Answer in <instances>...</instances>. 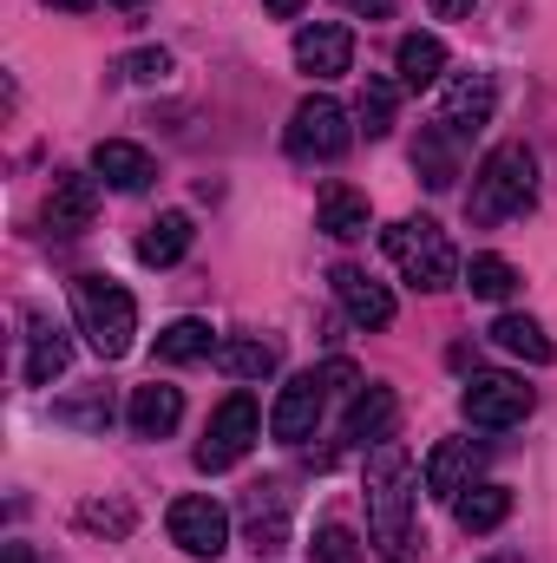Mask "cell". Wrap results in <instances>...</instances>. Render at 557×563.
I'll return each instance as SVG.
<instances>
[{"mask_svg":"<svg viewBox=\"0 0 557 563\" xmlns=\"http://www.w3.org/2000/svg\"><path fill=\"white\" fill-rule=\"evenodd\" d=\"M466 288H472L479 301H512V295H518V269H512L505 256H472Z\"/></svg>","mask_w":557,"mask_h":563,"instance_id":"obj_29","label":"cell"},{"mask_svg":"<svg viewBox=\"0 0 557 563\" xmlns=\"http://www.w3.org/2000/svg\"><path fill=\"white\" fill-rule=\"evenodd\" d=\"M315 230H328L335 243L368 236V197H361V190H348V184H328V190H321V203H315Z\"/></svg>","mask_w":557,"mask_h":563,"instance_id":"obj_21","label":"cell"},{"mask_svg":"<svg viewBox=\"0 0 557 563\" xmlns=\"http://www.w3.org/2000/svg\"><path fill=\"white\" fill-rule=\"evenodd\" d=\"M394 413H401V400H394V387H361L354 394V407H348V439L354 445H381L387 432H394Z\"/></svg>","mask_w":557,"mask_h":563,"instance_id":"obj_22","label":"cell"},{"mask_svg":"<svg viewBox=\"0 0 557 563\" xmlns=\"http://www.w3.org/2000/svg\"><path fill=\"white\" fill-rule=\"evenodd\" d=\"M394 73H401L407 92L439 86V73H446V40H439V33H407V40L394 46Z\"/></svg>","mask_w":557,"mask_h":563,"instance_id":"obj_20","label":"cell"},{"mask_svg":"<svg viewBox=\"0 0 557 563\" xmlns=\"http://www.w3.org/2000/svg\"><path fill=\"white\" fill-rule=\"evenodd\" d=\"M243 531H250L256 558L288 551V492H282L276 478H270V485H250V498H243Z\"/></svg>","mask_w":557,"mask_h":563,"instance_id":"obj_14","label":"cell"},{"mask_svg":"<svg viewBox=\"0 0 557 563\" xmlns=\"http://www.w3.org/2000/svg\"><path fill=\"white\" fill-rule=\"evenodd\" d=\"M288 157L295 164H335L348 144H354V125H348V106L341 99H328V92H308L295 112H288Z\"/></svg>","mask_w":557,"mask_h":563,"instance_id":"obj_5","label":"cell"},{"mask_svg":"<svg viewBox=\"0 0 557 563\" xmlns=\"http://www.w3.org/2000/svg\"><path fill=\"white\" fill-rule=\"evenodd\" d=\"M472 472H479V445L472 439H439L433 452H426V472H419V485H426V498H459L466 485H472Z\"/></svg>","mask_w":557,"mask_h":563,"instance_id":"obj_16","label":"cell"},{"mask_svg":"<svg viewBox=\"0 0 557 563\" xmlns=\"http://www.w3.org/2000/svg\"><path fill=\"white\" fill-rule=\"evenodd\" d=\"M112 7H125V13H139V7H151V0H112Z\"/></svg>","mask_w":557,"mask_h":563,"instance_id":"obj_41","label":"cell"},{"mask_svg":"<svg viewBox=\"0 0 557 563\" xmlns=\"http://www.w3.org/2000/svg\"><path fill=\"white\" fill-rule=\"evenodd\" d=\"M452 132L446 125H433V132H419L414 144V170L426 177V190H452V177H459V151H452Z\"/></svg>","mask_w":557,"mask_h":563,"instance_id":"obj_26","label":"cell"},{"mask_svg":"<svg viewBox=\"0 0 557 563\" xmlns=\"http://www.w3.org/2000/svg\"><path fill=\"white\" fill-rule=\"evenodd\" d=\"M485 563H525V558H518V551H492Z\"/></svg>","mask_w":557,"mask_h":563,"instance_id":"obj_40","label":"cell"},{"mask_svg":"<svg viewBox=\"0 0 557 563\" xmlns=\"http://www.w3.org/2000/svg\"><path fill=\"white\" fill-rule=\"evenodd\" d=\"M184 420V394L177 387H164V380H151V387H132V407H125V426L139 432V439H171Z\"/></svg>","mask_w":557,"mask_h":563,"instance_id":"obj_18","label":"cell"},{"mask_svg":"<svg viewBox=\"0 0 557 563\" xmlns=\"http://www.w3.org/2000/svg\"><path fill=\"white\" fill-rule=\"evenodd\" d=\"M73 321L99 361H125L139 334V301L112 276H73Z\"/></svg>","mask_w":557,"mask_h":563,"instance_id":"obj_3","label":"cell"},{"mask_svg":"<svg viewBox=\"0 0 557 563\" xmlns=\"http://www.w3.org/2000/svg\"><path fill=\"white\" fill-rule=\"evenodd\" d=\"M492 341L505 347V354H518V361H532V367H545V361H557V347H551V334L532 321V314H499L492 321Z\"/></svg>","mask_w":557,"mask_h":563,"instance_id":"obj_25","label":"cell"},{"mask_svg":"<svg viewBox=\"0 0 557 563\" xmlns=\"http://www.w3.org/2000/svg\"><path fill=\"white\" fill-rule=\"evenodd\" d=\"M512 518V492L505 485H466L459 498H452V525L466 531V538H485V531H499Z\"/></svg>","mask_w":557,"mask_h":563,"instance_id":"obj_19","label":"cell"},{"mask_svg":"<svg viewBox=\"0 0 557 563\" xmlns=\"http://www.w3.org/2000/svg\"><path fill=\"white\" fill-rule=\"evenodd\" d=\"M223 341L210 334V321H197V314H184V321H171V328H157V361H171V367H190V361H210Z\"/></svg>","mask_w":557,"mask_h":563,"instance_id":"obj_24","label":"cell"},{"mask_svg":"<svg viewBox=\"0 0 557 563\" xmlns=\"http://www.w3.org/2000/svg\"><path fill=\"white\" fill-rule=\"evenodd\" d=\"M532 407H538V394H532L518 374H472L466 394H459V413H466V426H479V432L525 426L532 420Z\"/></svg>","mask_w":557,"mask_h":563,"instance_id":"obj_6","label":"cell"},{"mask_svg":"<svg viewBox=\"0 0 557 563\" xmlns=\"http://www.w3.org/2000/svg\"><path fill=\"white\" fill-rule=\"evenodd\" d=\"M321 380H328V394H335V387H341V394H348V387H361V374H354L348 361H328V367H321Z\"/></svg>","mask_w":557,"mask_h":563,"instance_id":"obj_34","label":"cell"},{"mask_svg":"<svg viewBox=\"0 0 557 563\" xmlns=\"http://www.w3.org/2000/svg\"><path fill=\"white\" fill-rule=\"evenodd\" d=\"M472 13V0H433V20H466Z\"/></svg>","mask_w":557,"mask_h":563,"instance_id":"obj_36","label":"cell"},{"mask_svg":"<svg viewBox=\"0 0 557 563\" xmlns=\"http://www.w3.org/2000/svg\"><path fill=\"white\" fill-rule=\"evenodd\" d=\"M348 13H361V20H387L394 13V0H341Z\"/></svg>","mask_w":557,"mask_h":563,"instance_id":"obj_35","label":"cell"},{"mask_svg":"<svg viewBox=\"0 0 557 563\" xmlns=\"http://www.w3.org/2000/svg\"><path fill=\"white\" fill-rule=\"evenodd\" d=\"M308 563H361V544L348 525H321L315 544H308Z\"/></svg>","mask_w":557,"mask_h":563,"instance_id":"obj_31","label":"cell"},{"mask_svg":"<svg viewBox=\"0 0 557 563\" xmlns=\"http://www.w3.org/2000/svg\"><path fill=\"white\" fill-rule=\"evenodd\" d=\"M210 361H217L230 380H263V374H276V347H270V341H256V334H237V341H223Z\"/></svg>","mask_w":557,"mask_h":563,"instance_id":"obj_27","label":"cell"},{"mask_svg":"<svg viewBox=\"0 0 557 563\" xmlns=\"http://www.w3.org/2000/svg\"><path fill=\"white\" fill-rule=\"evenodd\" d=\"M92 177L99 184H112V190H125V197H139L144 184L157 177V164H151V151L132 139H106L92 144Z\"/></svg>","mask_w":557,"mask_h":563,"instance_id":"obj_17","label":"cell"},{"mask_svg":"<svg viewBox=\"0 0 557 563\" xmlns=\"http://www.w3.org/2000/svg\"><path fill=\"white\" fill-rule=\"evenodd\" d=\"M92 217H99V177L59 170V177H53V197H46V210H40L46 236H86Z\"/></svg>","mask_w":557,"mask_h":563,"instance_id":"obj_9","label":"cell"},{"mask_svg":"<svg viewBox=\"0 0 557 563\" xmlns=\"http://www.w3.org/2000/svg\"><path fill=\"white\" fill-rule=\"evenodd\" d=\"M53 420L73 426V432H106L112 426V400H106V387L99 394H79V400H53Z\"/></svg>","mask_w":557,"mask_h":563,"instance_id":"obj_30","label":"cell"},{"mask_svg":"<svg viewBox=\"0 0 557 563\" xmlns=\"http://www.w3.org/2000/svg\"><path fill=\"white\" fill-rule=\"evenodd\" d=\"M263 7H270L276 20H295V13H302V0H263Z\"/></svg>","mask_w":557,"mask_h":563,"instance_id":"obj_38","label":"cell"},{"mask_svg":"<svg viewBox=\"0 0 557 563\" xmlns=\"http://www.w3.org/2000/svg\"><path fill=\"white\" fill-rule=\"evenodd\" d=\"M0 563H40V558H33V544H0Z\"/></svg>","mask_w":557,"mask_h":563,"instance_id":"obj_37","label":"cell"},{"mask_svg":"<svg viewBox=\"0 0 557 563\" xmlns=\"http://www.w3.org/2000/svg\"><path fill=\"white\" fill-rule=\"evenodd\" d=\"M66 361H73V341L59 334V321H46L40 308H26V387H53L59 374H66Z\"/></svg>","mask_w":557,"mask_h":563,"instance_id":"obj_15","label":"cell"},{"mask_svg":"<svg viewBox=\"0 0 557 563\" xmlns=\"http://www.w3.org/2000/svg\"><path fill=\"white\" fill-rule=\"evenodd\" d=\"M335 301L348 308V321H354V328H394V288H387V282H374L368 269H354V263H341V269H335Z\"/></svg>","mask_w":557,"mask_h":563,"instance_id":"obj_13","label":"cell"},{"mask_svg":"<svg viewBox=\"0 0 557 563\" xmlns=\"http://www.w3.org/2000/svg\"><path fill=\"white\" fill-rule=\"evenodd\" d=\"M190 236H197V230H190V217H184V210H164V217L139 236V263H144V269H171V263H184Z\"/></svg>","mask_w":557,"mask_h":563,"instance_id":"obj_23","label":"cell"},{"mask_svg":"<svg viewBox=\"0 0 557 563\" xmlns=\"http://www.w3.org/2000/svg\"><path fill=\"white\" fill-rule=\"evenodd\" d=\"M532 197H538V157H532L525 144H492L485 164L472 170L466 217H472L479 230H492V223H505V217H525Z\"/></svg>","mask_w":557,"mask_h":563,"instance_id":"obj_2","label":"cell"},{"mask_svg":"<svg viewBox=\"0 0 557 563\" xmlns=\"http://www.w3.org/2000/svg\"><path fill=\"white\" fill-rule=\"evenodd\" d=\"M321 400H328V380H321V374H295V380L276 394V407H270V432H276L282 445L315 439V426H321Z\"/></svg>","mask_w":557,"mask_h":563,"instance_id":"obj_10","label":"cell"},{"mask_svg":"<svg viewBox=\"0 0 557 563\" xmlns=\"http://www.w3.org/2000/svg\"><path fill=\"white\" fill-rule=\"evenodd\" d=\"M295 66H302L308 79H341V73L354 66V33H348L341 20L302 26V33H295Z\"/></svg>","mask_w":557,"mask_h":563,"instance_id":"obj_12","label":"cell"},{"mask_svg":"<svg viewBox=\"0 0 557 563\" xmlns=\"http://www.w3.org/2000/svg\"><path fill=\"white\" fill-rule=\"evenodd\" d=\"M119 73H125V79H139V86H151V79H164V73H171V53H164V46L125 53V59H119Z\"/></svg>","mask_w":557,"mask_h":563,"instance_id":"obj_33","label":"cell"},{"mask_svg":"<svg viewBox=\"0 0 557 563\" xmlns=\"http://www.w3.org/2000/svg\"><path fill=\"white\" fill-rule=\"evenodd\" d=\"M387 256H394V269L426 288V295H446L452 282H459V256H452V243H446V230L433 223V217H407V223H394L387 236Z\"/></svg>","mask_w":557,"mask_h":563,"instance_id":"obj_4","label":"cell"},{"mask_svg":"<svg viewBox=\"0 0 557 563\" xmlns=\"http://www.w3.org/2000/svg\"><path fill=\"white\" fill-rule=\"evenodd\" d=\"M256 439H263V413H256V400H250V394H230V400L210 413L204 439H197V472H230Z\"/></svg>","mask_w":557,"mask_h":563,"instance_id":"obj_7","label":"cell"},{"mask_svg":"<svg viewBox=\"0 0 557 563\" xmlns=\"http://www.w3.org/2000/svg\"><path fill=\"white\" fill-rule=\"evenodd\" d=\"M79 525H86V531H106V538H125V531H132V505H119V498H112V505H106V498H86V505H79Z\"/></svg>","mask_w":557,"mask_h":563,"instance_id":"obj_32","label":"cell"},{"mask_svg":"<svg viewBox=\"0 0 557 563\" xmlns=\"http://www.w3.org/2000/svg\"><path fill=\"white\" fill-rule=\"evenodd\" d=\"M164 525L184 558H223V544H230V511L217 498H177L164 511Z\"/></svg>","mask_w":557,"mask_h":563,"instance_id":"obj_8","label":"cell"},{"mask_svg":"<svg viewBox=\"0 0 557 563\" xmlns=\"http://www.w3.org/2000/svg\"><path fill=\"white\" fill-rule=\"evenodd\" d=\"M492 106H499L492 73H459V79L446 86V99H439V125H446L452 139H472V132L492 125Z\"/></svg>","mask_w":557,"mask_h":563,"instance_id":"obj_11","label":"cell"},{"mask_svg":"<svg viewBox=\"0 0 557 563\" xmlns=\"http://www.w3.org/2000/svg\"><path fill=\"white\" fill-rule=\"evenodd\" d=\"M53 7H66V13H92L99 0H53Z\"/></svg>","mask_w":557,"mask_h":563,"instance_id":"obj_39","label":"cell"},{"mask_svg":"<svg viewBox=\"0 0 557 563\" xmlns=\"http://www.w3.org/2000/svg\"><path fill=\"white\" fill-rule=\"evenodd\" d=\"M394 106H401V86H394V79H368V86H361V106H354L361 132H368V139H387V132H394Z\"/></svg>","mask_w":557,"mask_h":563,"instance_id":"obj_28","label":"cell"},{"mask_svg":"<svg viewBox=\"0 0 557 563\" xmlns=\"http://www.w3.org/2000/svg\"><path fill=\"white\" fill-rule=\"evenodd\" d=\"M414 511H419V472L407 459V445L381 439L368 452V538L387 563H401L414 551Z\"/></svg>","mask_w":557,"mask_h":563,"instance_id":"obj_1","label":"cell"}]
</instances>
